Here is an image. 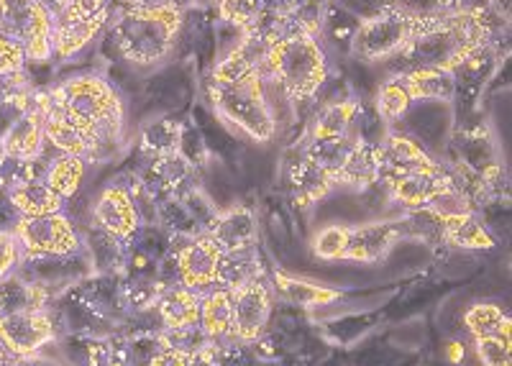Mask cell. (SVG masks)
<instances>
[{
    "label": "cell",
    "mask_w": 512,
    "mask_h": 366,
    "mask_svg": "<svg viewBox=\"0 0 512 366\" xmlns=\"http://www.w3.org/2000/svg\"><path fill=\"white\" fill-rule=\"evenodd\" d=\"M379 185V159L377 144L359 139L354 152L346 159L344 169L338 172V187H354V190H369Z\"/></svg>",
    "instance_id": "cell-29"
},
{
    "label": "cell",
    "mask_w": 512,
    "mask_h": 366,
    "mask_svg": "<svg viewBox=\"0 0 512 366\" xmlns=\"http://www.w3.org/2000/svg\"><path fill=\"white\" fill-rule=\"evenodd\" d=\"M441 241L448 246H454V249L489 251L497 246L495 236H492V233L487 231V226L479 221L477 213L466 215V218H461V221L443 223Z\"/></svg>",
    "instance_id": "cell-33"
},
{
    "label": "cell",
    "mask_w": 512,
    "mask_h": 366,
    "mask_svg": "<svg viewBox=\"0 0 512 366\" xmlns=\"http://www.w3.org/2000/svg\"><path fill=\"white\" fill-rule=\"evenodd\" d=\"M113 16V0H72L52 16V57H77L105 31Z\"/></svg>",
    "instance_id": "cell-7"
},
{
    "label": "cell",
    "mask_w": 512,
    "mask_h": 366,
    "mask_svg": "<svg viewBox=\"0 0 512 366\" xmlns=\"http://www.w3.org/2000/svg\"><path fill=\"white\" fill-rule=\"evenodd\" d=\"M423 21L425 18H415L395 8H379L372 16L356 21V29L349 39V54L367 64L397 59L410 39L418 34Z\"/></svg>",
    "instance_id": "cell-6"
},
{
    "label": "cell",
    "mask_w": 512,
    "mask_h": 366,
    "mask_svg": "<svg viewBox=\"0 0 512 366\" xmlns=\"http://www.w3.org/2000/svg\"><path fill=\"white\" fill-rule=\"evenodd\" d=\"M6 356H11V354H0V361H3V359H6Z\"/></svg>",
    "instance_id": "cell-46"
},
{
    "label": "cell",
    "mask_w": 512,
    "mask_h": 366,
    "mask_svg": "<svg viewBox=\"0 0 512 366\" xmlns=\"http://www.w3.org/2000/svg\"><path fill=\"white\" fill-rule=\"evenodd\" d=\"M21 262V246H18L13 231H3L0 228V279L13 274V269Z\"/></svg>",
    "instance_id": "cell-40"
},
{
    "label": "cell",
    "mask_w": 512,
    "mask_h": 366,
    "mask_svg": "<svg viewBox=\"0 0 512 366\" xmlns=\"http://www.w3.org/2000/svg\"><path fill=\"white\" fill-rule=\"evenodd\" d=\"M187 3H190V0H121V6L126 8H187Z\"/></svg>",
    "instance_id": "cell-41"
},
{
    "label": "cell",
    "mask_w": 512,
    "mask_h": 366,
    "mask_svg": "<svg viewBox=\"0 0 512 366\" xmlns=\"http://www.w3.org/2000/svg\"><path fill=\"white\" fill-rule=\"evenodd\" d=\"M451 182V172L448 169H433V172H413V175H402L395 180L384 182L390 200L405 210L425 208L436 198L438 192Z\"/></svg>",
    "instance_id": "cell-19"
},
{
    "label": "cell",
    "mask_w": 512,
    "mask_h": 366,
    "mask_svg": "<svg viewBox=\"0 0 512 366\" xmlns=\"http://www.w3.org/2000/svg\"><path fill=\"white\" fill-rule=\"evenodd\" d=\"M272 285L277 287V292L285 297L287 303L303 310L323 308V305H331L344 297L341 290H333V287L326 285H315L310 279L290 277L287 272H272Z\"/></svg>",
    "instance_id": "cell-26"
},
{
    "label": "cell",
    "mask_w": 512,
    "mask_h": 366,
    "mask_svg": "<svg viewBox=\"0 0 512 366\" xmlns=\"http://www.w3.org/2000/svg\"><path fill=\"white\" fill-rule=\"evenodd\" d=\"M44 98H47V90H44ZM44 139L57 154H70V157H80L85 162H95L93 139L82 128H77L70 118H64L62 113L54 111L49 100L47 116H44Z\"/></svg>",
    "instance_id": "cell-22"
},
{
    "label": "cell",
    "mask_w": 512,
    "mask_h": 366,
    "mask_svg": "<svg viewBox=\"0 0 512 366\" xmlns=\"http://www.w3.org/2000/svg\"><path fill=\"white\" fill-rule=\"evenodd\" d=\"M93 223L98 231L105 236L128 244L136 239V233L141 231V210L139 200L128 187L123 185H108L100 190L95 198V205L90 208Z\"/></svg>",
    "instance_id": "cell-11"
},
{
    "label": "cell",
    "mask_w": 512,
    "mask_h": 366,
    "mask_svg": "<svg viewBox=\"0 0 512 366\" xmlns=\"http://www.w3.org/2000/svg\"><path fill=\"white\" fill-rule=\"evenodd\" d=\"M269 39L254 31H244L239 34L236 44L216 59L213 70H210L208 82H218V85H231V82H241L251 75H262L264 59H267Z\"/></svg>",
    "instance_id": "cell-15"
},
{
    "label": "cell",
    "mask_w": 512,
    "mask_h": 366,
    "mask_svg": "<svg viewBox=\"0 0 512 366\" xmlns=\"http://www.w3.org/2000/svg\"><path fill=\"white\" fill-rule=\"evenodd\" d=\"M44 116H47V98L44 90H36L34 100L26 108V113L0 136L3 154L16 159H39L44 157L47 139H44Z\"/></svg>",
    "instance_id": "cell-16"
},
{
    "label": "cell",
    "mask_w": 512,
    "mask_h": 366,
    "mask_svg": "<svg viewBox=\"0 0 512 366\" xmlns=\"http://www.w3.org/2000/svg\"><path fill=\"white\" fill-rule=\"evenodd\" d=\"M402 80L408 85L415 103H454L459 95V80L451 72L431 70V67H410L400 70Z\"/></svg>",
    "instance_id": "cell-24"
},
{
    "label": "cell",
    "mask_w": 512,
    "mask_h": 366,
    "mask_svg": "<svg viewBox=\"0 0 512 366\" xmlns=\"http://www.w3.org/2000/svg\"><path fill=\"white\" fill-rule=\"evenodd\" d=\"M210 239L216 241L218 249L226 256L244 254V251H254L256 239H259V226H256V213L249 205H231V208H221L216 215L213 226L205 231Z\"/></svg>",
    "instance_id": "cell-17"
},
{
    "label": "cell",
    "mask_w": 512,
    "mask_h": 366,
    "mask_svg": "<svg viewBox=\"0 0 512 366\" xmlns=\"http://www.w3.org/2000/svg\"><path fill=\"white\" fill-rule=\"evenodd\" d=\"M413 105L415 100L413 95H410L408 85H405L400 72L387 77V80L379 85L377 95H374V113H377L379 121H384L387 126H392L395 121L408 116Z\"/></svg>",
    "instance_id": "cell-32"
},
{
    "label": "cell",
    "mask_w": 512,
    "mask_h": 366,
    "mask_svg": "<svg viewBox=\"0 0 512 366\" xmlns=\"http://www.w3.org/2000/svg\"><path fill=\"white\" fill-rule=\"evenodd\" d=\"M361 103L354 98L333 100L326 103L315 113L313 123H310L308 141H326V139H341L354 131L356 121H359Z\"/></svg>",
    "instance_id": "cell-25"
},
{
    "label": "cell",
    "mask_w": 512,
    "mask_h": 366,
    "mask_svg": "<svg viewBox=\"0 0 512 366\" xmlns=\"http://www.w3.org/2000/svg\"><path fill=\"white\" fill-rule=\"evenodd\" d=\"M487 8H495V16L505 24L510 21V0H489Z\"/></svg>",
    "instance_id": "cell-42"
},
{
    "label": "cell",
    "mask_w": 512,
    "mask_h": 366,
    "mask_svg": "<svg viewBox=\"0 0 512 366\" xmlns=\"http://www.w3.org/2000/svg\"><path fill=\"white\" fill-rule=\"evenodd\" d=\"M175 254L177 267V282L187 290L205 295L213 287H221V272H223V251L218 244L210 239L208 233H198L190 236L185 244L180 246Z\"/></svg>",
    "instance_id": "cell-10"
},
{
    "label": "cell",
    "mask_w": 512,
    "mask_h": 366,
    "mask_svg": "<svg viewBox=\"0 0 512 366\" xmlns=\"http://www.w3.org/2000/svg\"><path fill=\"white\" fill-rule=\"evenodd\" d=\"M200 297L203 295L187 290V287L182 285L164 287V290L159 292L157 303H154L159 323H162L164 331L177 333L200 328Z\"/></svg>",
    "instance_id": "cell-20"
},
{
    "label": "cell",
    "mask_w": 512,
    "mask_h": 366,
    "mask_svg": "<svg viewBox=\"0 0 512 366\" xmlns=\"http://www.w3.org/2000/svg\"><path fill=\"white\" fill-rule=\"evenodd\" d=\"M495 21L500 18L492 16L487 6L477 3L425 18L418 34L410 39L397 59H402L405 70L431 67L456 75L466 62L487 52L489 44L495 41Z\"/></svg>",
    "instance_id": "cell-1"
},
{
    "label": "cell",
    "mask_w": 512,
    "mask_h": 366,
    "mask_svg": "<svg viewBox=\"0 0 512 366\" xmlns=\"http://www.w3.org/2000/svg\"><path fill=\"white\" fill-rule=\"evenodd\" d=\"M233 323L231 338L241 343H251L262 336L272 315V287L267 285L264 274L249 279L244 285L233 287Z\"/></svg>",
    "instance_id": "cell-12"
},
{
    "label": "cell",
    "mask_w": 512,
    "mask_h": 366,
    "mask_svg": "<svg viewBox=\"0 0 512 366\" xmlns=\"http://www.w3.org/2000/svg\"><path fill=\"white\" fill-rule=\"evenodd\" d=\"M49 300H52V290L34 279L21 277V274H8L0 279V315L49 310Z\"/></svg>",
    "instance_id": "cell-23"
},
{
    "label": "cell",
    "mask_w": 512,
    "mask_h": 366,
    "mask_svg": "<svg viewBox=\"0 0 512 366\" xmlns=\"http://www.w3.org/2000/svg\"><path fill=\"white\" fill-rule=\"evenodd\" d=\"M233 323V297L226 287H213L200 297V331L210 343L231 338Z\"/></svg>",
    "instance_id": "cell-27"
},
{
    "label": "cell",
    "mask_w": 512,
    "mask_h": 366,
    "mask_svg": "<svg viewBox=\"0 0 512 366\" xmlns=\"http://www.w3.org/2000/svg\"><path fill=\"white\" fill-rule=\"evenodd\" d=\"M205 95L216 116L241 131L246 139L256 144H269L277 136V113L272 108L267 82L262 75H251L231 85L205 82Z\"/></svg>",
    "instance_id": "cell-5"
},
{
    "label": "cell",
    "mask_w": 512,
    "mask_h": 366,
    "mask_svg": "<svg viewBox=\"0 0 512 366\" xmlns=\"http://www.w3.org/2000/svg\"><path fill=\"white\" fill-rule=\"evenodd\" d=\"M88 164L80 157H70V154H57L52 162L47 164V175H44V182L57 192L59 198L64 200H75L77 192H80L82 182H85V175H88Z\"/></svg>",
    "instance_id": "cell-31"
},
{
    "label": "cell",
    "mask_w": 512,
    "mask_h": 366,
    "mask_svg": "<svg viewBox=\"0 0 512 366\" xmlns=\"http://www.w3.org/2000/svg\"><path fill=\"white\" fill-rule=\"evenodd\" d=\"M377 159H379V182H390L395 177L413 175V172H433L443 164L433 157L418 139L400 131H384L382 139L377 141Z\"/></svg>",
    "instance_id": "cell-14"
},
{
    "label": "cell",
    "mask_w": 512,
    "mask_h": 366,
    "mask_svg": "<svg viewBox=\"0 0 512 366\" xmlns=\"http://www.w3.org/2000/svg\"><path fill=\"white\" fill-rule=\"evenodd\" d=\"M0 366H21V364H18L16 356H6V359L0 361Z\"/></svg>",
    "instance_id": "cell-44"
},
{
    "label": "cell",
    "mask_w": 512,
    "mask_h": 366,
    "mask_svg": "<svg viewBox=\"0 0 512 366\" xmlns=\"http://www.w3.org/2000/svg\"><path fill=\"white\" fill-rule=\"evenodd\" d=\"M402 239V221H372L349 228L344 259L361 264H377Z\"/></svg>",
    "instance_id": "cell-18"
},
{
    "label": "cell",
    "mask_w": 512,
    "mask_h": 366,
    "mask_svg": "<svg viewBox=\"0 0 512 366\" xmlns=\"http://www.w3.org/2000/svg\"><path fill=\"white\" fill-rule=\"evenodd\" d=\"M13 236L21 246V259L70 256L80 254L82 249L80 233L64 210L52 215H36V218L21 215L13 226Z\"/></svg>",
    "instance_id": "cell-9"
},
{
    "label": "cell",
    "mask_w": 512,
    "mask_h": 366,
    "mask_svg": "<svg viewBox=\"0 0 512 366\" xmlns=\"http://www.w3.org/2000/svg\"><path fill=\"white\" fill-rule=\"evenodd\" d=\"M162 338H164V333H162ZM195 354H198V351H185V349H180V346H172V343L164 338L162 346L154 351V356L149 359V364L146 366H192Z\"/></svg>",
    "instance_id": "cell-39"
},
{
    "label": "cell",
    "mask_w": 512,
    "mask_h": 366,
    "mask_svg": "<svg viewBox=\"0 0 512 366\" xmlns=\"http://www.w3.org/2000/svg\"><path fill=\"white\" fill-rule=\"evenodd\" d=\"M54 111L70 118L77 128L93 139L95 162L108 159L123 136V103L116 88L100 75H77L47 90Z\"/></svg>",
    "instance_id": "cell-3"
},
{
    "label": "cell",
    "mask_w": 512,
    "mask_h": 366,
    "mask_svg": "<svg viewBox=\"0 0 512 366\" xmlns=\"http://www.w3.org/2000/svg\"><path fill=\"white\" fill-rule=\"evenodd\" d=\"M57 338V326L49 310L0 315V343L16 359H34Z\"/></svg>",
    "instance_id": "cell-13"
},
{
    "label": "cell",
    "mask_w": 512,
    "mask_h": 366,
    "mask_svg": "<svg viewBox=\"0 0 512 366\" xmlns=\"http://www.w3.org/2000/svg\"><path fill=\"white\" fill-rule=\"evenodd\" d=\"M182 131H185V126L175 118H154L139 131V152L146 159H164L180 154Z\"/></svg>",
    "instance_id": "cell-28"
},
{
    "label": "cell",
    "mask_w": 512,
    "mask_h": 366,
    "mask_svg": "<svg viewBox=\"0 0 512 366\" xmlns=\"http://www.w3.org/2000/svg\"><path fill=\"white\" fill-rule=\"evenodd\" d=\"M346 241H349V228L346 226L320 228L313 239V254L323 262H338L346 254Z\"/></svg>",
    "instance_id": "cell-35"
},
{
    "label": "cell",
    "mask_w": 512,
    "mask_h": 366,
    "mask_svg": "<svg viewBox=\"0 0 512 366\" xmlns=\"http://www.w3.org/2000/svg\"><path fill=\"white\" fill-rule=\"evenodd\" d=\"M474 354L482 366H512V338L479 336L474 338Z\"/></svg>",
    "instance_id": "cell-37"
},
{
    "label": "cell",
    "mask_w": 512,
    "mask_h": 366,
    "mask_svg": "<svg viewBox=\"0 0 512 366\" xmlns=\"http://www.w3.org/2000/svg\"><path fill=\"white\" fill-rule=\"evenodd\" d=\"M39 3H41V6H44V8H47V11L54 16V13L62 11L64 6H70L72 0H39Z\"/></svg>",
    "instance_id": "cell-43"
},
{
    "label": "cell",
    "mask_w": 512,
    "mask_h": 366,
    "mask_svg": "<svg viewBox=\"0 0 512 366\" xmlns=\"http://www.w3.org/2000/svg\"><path fill=\"white\" fill-rule=\"evenodd\" d=\"M461 6H472V3H461V0H382V8H395V11L410 13L415 18L441 16V13Z\"/></svg>",
    "instance_id": "cell-36"
},
{
    "label": "cell",
    "mask_w": 512,
    "mask_h": 366,
    "mask_svg": "<svg viewBox=\"0 0 512 366\" xmlns=\"http://www.w3.org/2000/svg\"><path fill=\"white\" fill-rule=\"evenodd\" d=\"M185 8H126L113 11L105 26L108 44L131 67L152 70L167 62L180 44Z\"/></svg>",
    "instance_id": "cell-4"
},
{
    "label": "cell",
    "mask_w": 512,
    "mask_h": 366,
    "mask_svg": "<svg viewBox=\"0 0 512 366\" xmlns=\"http://www.w3.org/2000/svg\"><path fill=\"white\" fill-rule=\"evenodd\" d=\"M466 331L472 333V338L479 336H502L512 338V323L510 315L492 303H479L464 313Z\"/></svg>",
    "instance_id": "cell-34"
},
{
    "label": "cell",
    "mask_w": 512,
    "mask_h": 366,
    "mask_svg": "<svg viewBox=\"0 0 512 366\" xmlns=\"http://www.w3.org/2000/svg\"><path fill=\"white\" fill-rule=\"evenodd\" d=\"M0 36L13 41L26 59H52V13L39 0H0Z\"/></svg>",
    "instance_id": "cell-8"
},
{
    "label": "cell",
    "mask_w": 512,
    "mask_h": 366,
    "mask_svg": "<svg viewBox=\"0 0 512 366\" xmlns=\"http://www.w3.org/2000/svg\"><path fill=\"white\" fill-rule=\"evenodd\" d=\"M6 195L13 208L18 210V215H26V218L62 213L64 210V200L44 180L24 182V185L8 190Z\"/></svg>",
    "instance_id": "cell-30"
},
{
    "label": "cell",
    "mask_w": 512,
    "mask_h": 366,
    "mask_svg": "<svg viewBox=\"0 0 512 366\" xmlns=\"http://www.w3.org/2000/svg\"><path fill=\"white\" fill-rule=\"evenodd\" d=\"M287 177H290L292 200L297 203V208H310V205L320 203L338 187L336 177L326 167H320L318 162L305 157V154H300V159L292 162Z\"/></svg>",
    "instance_id": "cell-21"
},
{
    "label": "cell",
    "mask_w": 512,
    "mask_h": 366,
    "mask_svg": "<svg viewBox=\"0 0 512 366\" xmlns=\"http://www.w3.org/2000/svg\"><path fill=\"white\" fill-rule=\"evenodd\" d=\"M0 354H8V351H6V349H3V343H0Z\"/></svg>",
    "instance_id": "cell-45"
},
{
    "label": "cell",
    "mask_w": 512,
    "mask_h": 366,
    "mask_svg": "<svg viewBox=\"0 0 512 366\" xmlns=\"http://www.w3.org/2000/svg\"><path fill=\"white\" fill-rule=\"evenodd\" d=\"M26 64H29L26 54L21 52V49L13 44V41H8L0 36V80H8V77H13V75H21V72L26 70Z\"/></svg>",
    "instance_id": "cell-38"
},
{
    "label": "cell",
    "mask_w": 512,
    "mask_h": 366,
    "mask_svg": "<svg viewBox=\"0 0 512 366\" xmlns=\"http://www.w3.org/2000/svg\"><path fill=\"white\" fill-rule=\"evenodd\" d=\"M262 77L267 82L269 98L280 95L290 111L313 103L331 77L323 34L295 21L287 24L280 34L269 39Z\"/></svg>",
    "instance_id": "cell-2"
}]
</instances>
